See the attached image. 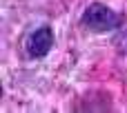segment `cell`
<instances>
[{
	"instance_id": "3957f363",
	"label": "cell",
	"mask_w": 127,
	"mask_h": 113,
	"mask_svg": "<svg viewBox=\"0 0 127 113\" xmlns=\"http://www.w3.org/2000/svg\"><path fill=\"white\" fill-rule=\"evenodd\" d=\"M112 44H114V49H116L118 53H127V29H121V31L114 36Z\"/></svg>"
},
{
	"instance_id": "6da1fadb",
	"label": "cell",
	"mask_w": 127,
	"mask_h": 113,
	"mask_svg": "<svg viewBox=\"0 0 127 113\" xmlns=\"http://www.w3.org/2000/svg\"><path fill=\"white\" fill-rule=\"evenodd\" d=\"M80 22H83L85 29H89L94 33H107V31H114L123 24V16L116 13L114 9H109L107 4H103V2H92L83 11Z\"/></svg>"
},
{
	"instance_id": "7a4b0ae2",
	"label": "cell",
	"mask_w": 127,
	"mask_h": 113,
	"mask_svg": "<svg viewBox=\"0 0 127 113\" xmlns=\"http://www.w3.org/2000/svg\"><path fill=\"white\" fill-rule=\"evenodd\" d=\"M54 47V29L51 27H40L36 31L29 33L27 42H25V49L31 58H45Z\"/></svg>"
}]
</instances>
